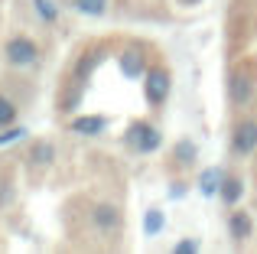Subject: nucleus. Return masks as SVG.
Returning a JSON list of instances; mask_svg holds the SVG:
<instances>
[{
  "label": "nucleus",
  "mask_w": 257,
  "mask_h": 254,
  "mask_svg": "<svg viewBox=\"0 0 257 254\" xmlns=\"http://www.w3.org/2000/svg\"><path fill=\"white\" fill-rule=\"evenodd\" d=\"M144 231H147V235H160V231H163V212H160V209H150V212H147Z\"/></svg>",
  "instance_id": "obj_17"
},
{
  "label": "nucleus",
  "mask_w": 257,
  "mask_h": 254,
  "mask_svg": "<svg viewBox=\"0 0 257 254\" xmlns=\"http://www.w3.org/2000/svg\"><path fill=\"white\" fill-rule=\"evenodd\" d=\"M173 157L179 160L182 166H189V163H195L199 150H195V144H192V140H176V147H173Z\"/></svg>",
  "instance_id": "obj_12"
},
{
  "label": "nucleus",
  "mask_w": 257,
  "mask_h": 254,
  "mask_svg": "<svg viewBox=\"0 0 257 254\" xmlns=\"http://www.w3.org/2000/svg\"><path fill=\"white\" fill-rule=\"evenodd\" d=\"M221 183H225V176H221L218 166H208V170H202V176H199L202 196H215V192H221Z\"/></svg>",
  "instance_id": "obj_9"
},
{
  "label": "nucleus",
  "mask_w": 257,
  "mask_h": 254,
  "mask_svg": "<svg viewBox=\"0 0 257 254\" xmlns=\"http://www.w3.org/2000/svg\"><path fill=\"white\" fill-rule=\"evenodd\" d=\"M120 69H124L127 78H137L140 72H144V56H137V52H127V56H120Z\"/></svg>",
  "instance_id": "obj_15"
},
{
  "label": "nucleus",
  "mask_w": 257,
  "mask_h": 254,
  "mask_svg": "<svg viewBox=\"0 0 257 254\" xmlns=\"http://www.w3.org/2000/svg\"><path fill=\"white\" fill-rule=\"evenodd\" d=\"M26 137V131H23V127H7V134H0V147H4V144H13V140H23Z\"/></svg>",
  "instance_id": "obj_18"
},
{
  "label": "nucleus",
  "mask_w": 257,
  "mask_h": 254,
  "mask_svg": "<svg viewBox=\"0 0 257 254\" xmlns=\"http://www.w3.org/2000/svg\"><path fill=\"white\" fill-rule=\"evenodd\" d=\"M33 10L39 13L43 23H59V4H52V0H33Z\"/></svg>",
  "instance_id": "obj_14"
},
{
  "label": "nucleus",
  "mask_w": 257,
  "mask_h": 254,
  "mask_svg": "<svg viewBox=\"0 0 257 254\" xmlns=\"http://www.w3.org/2000/svg\"><path fill=\"white\" fill-rule=\"evenodd\" d=\"M91 222H94V228H98V231L111 235V231L120 228V209H117V205L101 202V205H94V209H91Z\"/></svg>",
  "instance_id": "obj_6"
},
{
  "label": "nucleus",
  "mask_w": 257,
  "mask_h": 254,
  "mask_svg": "<svg viewBox=\"0 0 257 254\" xmlns=\"http://www.w3.org/2000/svg\"><path fill=\"white\" fill-rule=\"evenodd\" d=\"M182 4H186V7H195V4H202V0H182Z\"/></svg>",
  "instance_id": "obj_20"
},
{
  "label": "nucleus",
  "mask_w": 257,
  "mask_h": 254,
  "mask_svg": "<svg viewBox=\"0 0 257 254\" xmlns=\"http://www.w3.org/2000/svg\"><path fill=\"white\" fill-rule=\"evenodd\" d=\"M228 98H231V104H238V108L251 104L254 101V78L247 75V72H234V75L228 78Z\"/></svg>",
  "instance_id": "obj_4"
},
{
  "label": "nucleus",
  "mask_w": 257,
  "mask_h": 254,
  "mask_svg": "<svg viewBox=\"0 0 257 254\" xmlns=\"http://www.w3.org/2000/svg\"><path fill=\"white\" fill-rule=\"evenodd\" d=\"M251 215H247V212H231V215H228V231H231V238L234 241H247V238H251Z\"/></svg>",
  "instance_id": "obj_8"
},
{
  "label": "nucleus",
  "mask_w": 257,
  "mask_h": 254,
  "mask_svg": "<svg viewBox=\"0 0 257 254\" xmlns=\"http://www.w3.org/2000/svg\"><path fill=\"white\" fill-rule=\"evenodd\" d=\"M30 160L36 166H49L52 160H56V147L49 144V140H33V147H30Z\"/></svg>",
  "instance_id": "obj_10"
},
{
  "label": "nucleus",
  "mask_w": 257,
  "mask_h": 254,
  "mask_svg": "<svg viewBox=\"0 0 257 254\" xmlns=\"http://www.w3.org/2000/svg\"><path fill=\"white\" fill-rule=\"evenodd\" d=\"M104 127H107L104 117H98V114H85V117H75V121L69 124V131H72V134H78V137H98V134H104Z\"/></svg>",
  "instance_id": "obj_7"
},
{
  "label": "nucleus",
  "mask_w": 257,
  "mask_h": 254,
  "mask_svg": "<svg viewBox=\"0 0 257 254\" xmlns=\"http://www.w3.org/2000/svg\"><path fill=\"white\" fill-rule=\"evenodd\" d=\"M4 59L13 69H30V65L39 62V46L30 36H10L4 46Z\"/></svg>",
  "instance_id": "obj_1"
},
{
  "label": "nucleus",
  "mask_w": 257,
  "mask_h": 254,
  "mask_svg": "<svg viewBox=\"0 0 257 254\" xmlns=\"http://www.w3.org/2000/svg\"><path fill=\"white\" fill-rule=\"evenodd\" d=\"M170 88H173V82H170V72L163 69V65H153L150 72H147V82H144V91H147V101L153 104V108H160V104L170 98Z\"/></svg>",
  "instance_id": "obj_3"
},
{
  "label": "nucleus",
  "mask_w": 257,
  "mask_h": 254,
  "mask_svg": "<svg viewBox=\"0 0 257 254\" xmlns=\"http://www.w3.org/2000/svg\"><path fill=\"white\" fill-rule=\"evenodd\" d=\"M173 251L176 254H195V251H199V241H189V238H186V241H176Z\"/></svg>",
  "instance_id": "obj_19"
},
{
  "label": "nucleus",
  "mask_w": 257,
  "mask_h": 254,
  "mask_svg": "<svg viewBox=\"0 0 257 254\" xmlns=\"http://www.w3.org/2000/svg\"><path fill=\"white\" fill-rule=\"evenodd\" d=\"M17 121V104H13V98L0 95V127H10Z\"/></svg>",
  "instance_id": "obj_16"
},
{
  "label": "nucleus",
  "mask_w": 257,
  "mask_h": 254,
  "mask_svg": "<svg viewBox=\"0 0 257 254\" xmlns=\"http://www.w3.org/2000/svg\"><path fill=\"white\" fill-rule=\"evenodd\" d=\"M124 140H127V147H134L137 153H153V150H160V144H163L160 131L150 121L131 124V127H127V134H124Z\"/></svg>",
  "instance_id": "obj_2"
},
{
  "label": "nucleus",
  "mask_w": 257,
  "mask_h": 254,
  "mask_svg": "<svg viewBox=\"0 0 257 254\" xmlns=\"http://www.w3.org/2000/svg\"><path fill=\"white\" fill-rule=\"evenodd\" d=\"M244 196V183H241V179H225V183H221V199H225V205H238V199Z\"/></svg>",
  "instance_id": "obj_11"
},
{
  "label": "nucleus",
  "mask_w": 257,
  "mask_h": 254,
  "mask_svg": "<svg viewBox=\"0 0 257 254\" xmlns=\"http://www.w3.org/2000/svg\"><path fill=\"white\" fill-rule=\"evenodd\" d=\"M231 147L238 157H251L257 150V121H241L234 127V137H231Z\"/></svg>",
  "instance_id": "obj_5"
},
{
  "label": "nucleus",
  "mask_w": 257,
  "mask_h": 254,
  "mask_svg": "<svg viewBox=\"0 0 257 254\" xmlns=\"http://www.w3.org/2000/svg\"><path fill=\"white\" fill-rule=\"evenodd\" d=\"M72 7L85 17H104L107 13V0H72Z\"/></svg>",
  "instance_id": "obj_13"
}]
</instances>
